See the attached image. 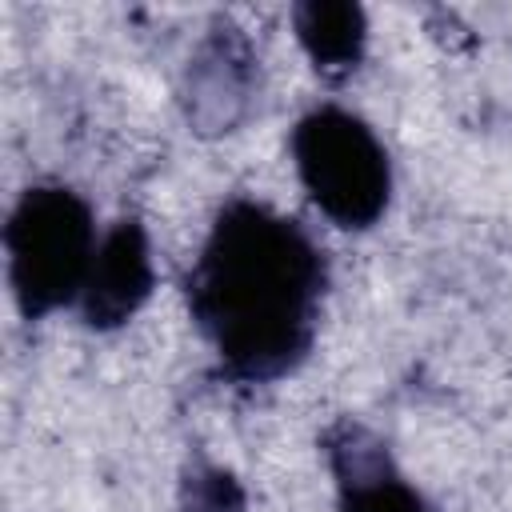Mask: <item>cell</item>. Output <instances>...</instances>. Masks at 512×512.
Wrapping results in <instances>:
<instances>
[{"label":"cell","mask_w":512,"mask_h":512,"mask_svg":"<svg viewBox=\"0 0 512 512\" xmlns=\"http://www.w3.org/2000/svg\"><path fill=\"white\" fill-rule=\"evenodd\" d=\"M332 460L344 512H428L420 492L392 472L384 448L364 432H344V440H336L332 448Z\"/></svg>","instance_id":"6"},{"label":"cell","mask_w":512,"mask_h":512,"mask_svg":"<svg viewBox=\"0 0 512 512\" xmlns=\"http://www.w3.org/2000/svg\"><path fill=\"white\" fill-rule=\"evenodd\" d=\"M152 252L148 236L136 220H120L112 232L100 236L84 292H80V312L96 328H116L124 324L152 292Z\"/></svg>","instance_id":"5"},{"label":"cell","mask_w":512,"mask_h":512,"mask_svg":"<svg viewBox=\"0 0 512 512\" xmlns=\"http://www.w3.org/2000/svg\"><path fill=\"white\" fill-rule=\"evenodd\" d=\"M184 512H244V492L232 472L216 464H196L180 484Z\"/></svg>","instance_id":"8"},{"label":"cell","mask_w":512,"mask_h":512,"mask_svg":"<svg viewBox=\"0 0 512 512\" xmlns=\"http://www.w3.org/2000/svg\"><path fill=\"white\" fill-rule=\"evenodd\" d=\"M296 20V36L304 44V52L312 56V64L328 76L352 72L360 52H364V12L356 4H300L292 12Z\"/></svg>","instance_id":"7"},{"label":"cell","mask_w":512,"mask_h":512,"mask_svg":"<svg viewBox=\"0 0 512 512\" xmlns=\"http://www.w3.org/2000/svg\"><path fill=\"white\" fill-rule=\"evenodd\" d=\"M96 228L88 204L68 188H28L8 216L4 252L8 280L28 316L52 312L80 300L92 256Z\"/></svg>","instance_id":"2"},{"label":"cell","mask_w":512,"mask_h":512,"mask_svg":"<svg viewBox=\"0 0 512 512\" xmlns=\"http://www.w3.org/2000/svg\"><path fill=\"white\" fill-rule=\"evenodd\" d=\"M292 156L308 196L340 228H368L388 208V152L352 112H308L292 132Z\"/></svg>","instance_id":"3"},{"label":"cell","mask_w":512,"mask_h":512,"mask_svg":"<svg viewBox=\"0 0 512 512\" xmlns=\"http://www.w3.org/2000/svg\"><path fill=\"white\" fill-rule=\"evenodd\" d=\"M320 292V248L260 204H232L188 276L192 316L244 380H272L304 356Z\"/></svg>","instance_id":"1"},{"label":"cell","mask_w":512,"mask_h":512,"mask_svg":"<svg viewBox=\"0 0 512 512\" xmlns=\"http://www.w3.org/2000/svg\"><path fill=\"white\" fill-rule=\"evenodd\" d=\"M256 96V56L244 36L236 32H212L184 80V100H188V120L204 132H228L236 128Z\"/></svg>","instance_id":"4"}]
</instances>
